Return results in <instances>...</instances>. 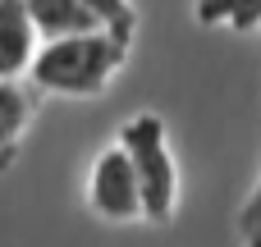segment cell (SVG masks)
<instances>
[{"mask_svg":"<svg viewBox=\"0 0 261 247\" xmlns=\"http://www.w3.org/2000/svg\"><path fill=\"white\" fill-rule=\"evenodd\" d=\"M128 37L110 32V28H87V32H69V37H46L28 64V83L37 92L50 96H101L124 60H128Z\"/></svg>","mask_w":261,"mask_h":247,"instance_id":"1","label":"cell"},{"mask_svg":"<svg viewBox=\"0 0 261 247\" xmlns=\"http://www.w3.org/2000/svg\"><path fill=\"white\" fill-rule=\"evenodd\" d=\"M119 142H124V151L138 170V183H142V220L147 225H170L179 215L184 179H179V160H174L165 119L151 115V110H138L133 119H124Z\"/></svg>","mask_w":261,"mask_h":247,"instance_id":"2","label":"cell"},{"mask_svg":"<svg viewBox=\"0 0 261 247\" xmlns=\"http://www.w3.org/2000/svg\"><path fill=\"white\" fill-rule=\"evenodd\" d=\"M83 193H87L92 215H101L106 225H133V220H142V183H138V170H133V160H128V151H124L119 138L96 151Z\"/></svg>","mask_w":261,"mask_h":247,"instance_id":"3","label":"cell"},{"mask_svg":"<svg viewBox=\"0 0 261 247\" xmlns=\"http://www.w3.org/2000/svg\"><path fill=\"white\" fill-rule=\"evenodd\" d=\"M41 37L28 14V0H0V78H28Z\"/></svg>","mask_w":261,"mask_h":247,"instance_id":"4","label":"cell"},{"mask_svg":"<svg viewBox=\"0 0 261 247\" xmlns=\"http://www.w3.org/2000/svg\"><path fill=\"white\" fill-rule=\"evenodd\" d=\"M32 115H37V87L32 83L23 87L18 78H0V151L5 156L18 151Z\"/></svg>","mask_w":261,"mask_h":247,"instance_id":"5","label":"cell"},{"mask_svg":"<svg viewBox=\"0 0 261 247\" xmlns=\"http://www.w3.org/2000/svg\"><path fill=\"white\" fill-rule=\"evenodd\" d=\"M28 14L37 23V37H69V32H87L101 28V18L83 5V0H28Z\"/></svg>","mask_w":261,"mask_h":247,"instance_id":"6","label":"cell"},{"mask_svg":"<svg viewBox=\"0 0 261 247\" xmlns=\"http://www.w3.org/2000/svg\"><path fill=\"white\" fill-rule=\"evenodd\" d=\"M193 18L202 28L261 32V0H193Z\"/></svg>","mask_w":261,"mask_h":247,"instance_id":"7","label":"cell"},{"mask_svg":"<svg viewBox=\"0 0 261 247\" xmlns=\"http://www.w3.org/2000/svg\"><path fill=\"white\" fill-rule=\"evenodd\" d=\"M96 18H101V28H110V32H119V37H138V5L133 0H83Z\"/></svg>","mask_w":261,"mask_h":247,"instance_id":"8","label":"cell"},{"mask_svg":"<svg viewBox=\"0 0 261 247\" xmlns=\"http://www.w3.org/2000/svg\"><path fill=\"white\" fill-rule=\"evenodd\" d=\"M234 234H239V247H261V179H257V188L248 193V202L239 206Z\"/></svg>","mask_w":261,"mask_h":247,"instance_id":"9","label":"cell"},{"mask_svg":"<svg viewBox=\"0 0 261 247\" xmlns=\"http://www.w3.org/2000/svg\"><path fill=\"white\" fill-rule=\"evenodd\" d=\"M9 160H14V156H5V151H0V170H9Z\"/></svg>","mask_w":261,"mask_h":247,"instance_id":"10","label":"cell"}]
</instances>
